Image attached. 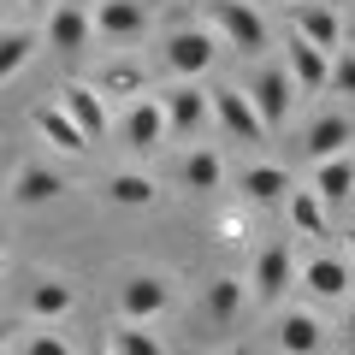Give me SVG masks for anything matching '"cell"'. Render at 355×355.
Wrapping results in <instances>:
<instances>
[{"instance_id":"cell-14","label":"cell","mask_w":355,"mask_h":355,"mask_svg":"<svg viewBox=\"0 0 355 355\" xmlns=\"http://www.w3.org/2000/svg\"><path fill=\"white\" fill-rule=\"evenodd\" d=\"M24 308H30V320H36V326H60V320L77 308V284L60 279V272H42V279L24 291Z\"/></svg>"},{"instance_id":"cell-18","label":"cell","mask_w":355,"mask_h":355,"mask_svg":"<svg viewBox=\"0 0 355 355\" xmlns=\"http://www.w3.org/2000/svg\"><path fill=\"white\" fill-rule=\"evenodd\" d=\"M237 196H243V202H254V207H272V202L291 196V172H284V166L254 160V166H243V172H237Z\"/></svg>"},{"instance_id":"cell-40","label":"cell","mask_w":355,"mask_h":355,"mask_svg":"<svg viewBox=\"0 0 355 355\" xmlns=\"http://www.w3.org/2000/svg\"><path fill=\"white\" fill-rule=\"evenodd\" d=\"M89 355H107V349H89Z\"/></svg>"},{"instance_id":"cell-25","label":"cell","mask_w":355,"mask_h":355,"mask_svg":"<svg viewBox=\"0 0 355 355\" xmlns=\"http://www.w3.org/2000/svg\"><path fill=\"white\" fill-rule=\"evenodd\" d=\"M243 308H249V284L231 279V272H219V279L207 284V320H214V326H231Z\"/></svg>"},{"instance_id":"cell-20","label":"cell","mask_w":355,"mask_h":355,"mask_svg":"<svg viewBox=\"0 0 355 355\" xmlns=\"http://www.w3.org/2000/svg\"><path fill=\"white\" fill-rule=\"evenodd\" d=\"M349 142H355L349 119H343V113H320L314 125H308L302 148H308V160H331V154H349Z\"/></svg>"},{"instance_id":"cell-36","label":"cell","mask_w":355,"mask_h":355,"mask_svg":"<svg viewBox=\"0 0 355 355\" xmlns=\"http://www.w3.org/2000/svg\"><path fill=\"white\" fill-rule=\"evenodd\" d=\"M0 266H6V237H0Z\"/></svg>"},{"instance_id":"cell-11","label":"cell","mask_w":355,"mask_h":355,"mask_svg":"<svg viewBox=\"0 0 355 355\" xmlns=\"http://www.w3.org/2000/svg\"><path fill=\"white\" fill-rule=\"evenodd\" d=\"M291 30L302 42H314L320 53L343 48V6H331V0H291Z\"/></svg>"},{"instance_id":"cell-28","label":"cell","mask_w":355,"mask_h":355,"mask_svg":"<svg viewBox=\"0 0 355 355\" xmlns=\"http://www.w3.org/2000/svg\"><path fill=\"white\" fill-rule=\"evenodd\" d=\"M107 196H113L119 207H154L160 202V184H154L148 172H113L107 178Z\"/></svg>"},{"instance_id":"cell-26","label":"cell","mask_w":355,"mask_h":355,"mask_svg":"<svg viewBox=\"0 0 355 355\" xmlns=\"http://www.w3.org/2000/svg\"><path fill=\"white\" fill-rule=\"evenodd\" d=\"M107 355H166L160 331H148L142 320H119L113 331H107Z\"/></svg>"},{"instance_id":"cell-6","label":"cell","mask_w":355,"mask_h":355,"mask_svg":"<svg viewBox=\"0 0 355 355\" xmlns=\"http://www.w3.org/2000/svg\"><path fill=\"white\" fill-rule=\"evenodd\" d=\"M207 113H214V125L225 130V137H237L243 148H261V142H266V125L254 119L249 95H243L237 83H225V89H207Z\"/></svg>"},{"instance_id":"cell-16","label":"cell","mask_w":355,"mask_h":355,"mask_svg":"<svg viewBox=\"0 0 355 355\" xmlns=\"http://www.w3.org/2000/svg\"><path fill=\"white\" fill-rule=\"evenodd\" d=\"M6 196H12L18 207H48V202L65 196V172H53L48 160H24L12 172V190H6Z\"/></svg>"},{"instance_id":"cell-2","label":"cell","mask_w":355,"mask_h":355,"mask_svg":"<svg viewBox=\"0 0 355 355\" xmlns=\"http://www.w3.org/2000/svg\"><path fill=\"white\" fill-rule=\"evenodd\" d=\"M249 296L261 308H279L284 302V291L296 284V249H291V237H272V243H261L254 249V266H249Z\"/></svg>"},{"instance_id":"cell-31","label":"cell","mask_w":355,"mask_h":355,"mask_svg":"<svg viewBox=\"0 0 355 355\" xmlns=\"http://www.w3.org/2000/svg\"><path fill=\"white\" fill-rule=\"evenodd\" d=\"M219 231H225V243H243V219H237V214L219 219Z\"/></svg>"},{"instance_id":"cell-1","label":"cell","mask_w":355,"mask_h":355,"mask_svg":"<svg viewBox=\"0 0 355 355\" xmlns=\"http://www.w3.org/2000/svg\"><path fill=\"white\" fill-rule=\"evenodd\" d=\"M207 6V30H214L219 48H237L249 53V60H261L266 48H272V30H266L261 6L254 0H202Z\"/></svg>"},{"instance_id":"cell-8","label":"cell","mask_w":355,"mask_h":355,"mask_svg":"<svg viewBox=\"0 0 355 355\" xmlns=\"http://www.w3.org/2000/svg\"><path fill=\"white\" fill-rule=\"evenodd\" d=\"M154 101H160L166 137H202V130L214 125V113H207V89H202V83H172L166 95H154Z\"/></svg>"},{"instance_id":"cell-17","label":"cell","mask_w":355,"mask_h":355,"mask_svg":"<svg viewBox=\"0 0 355 355\" xmlns=\"http://www.w3.org/2000/svg\"><path fill=\"white\" fill-rule=\"evenodd\" d=\"M279 349L284 355H320L326 349V320L314 308H284L279 314Z\"/></svg>"},{"instance_id":"cell-23","label":"cell","mask_w":355,"mask_h":355,"mask_svg":"<svg viewBox=\"0 0 355 355\" xmlns=\"http://www.w3.org/2000/svg\"><path fill=\"white\" fill-rule=\"evenodd\" d=\"M178 184H184L190 196H214L219 184H225V160H219L214 148H190L184 166H178Z\"/></svg>"},{"instance_id":"cell-34","label":"cell","mask_w":355,"mask_h":355,"mask_svg":"<svg viewBox=\"0 0 355 355\" xmlns=\"http://www.w3.org/2000/svg\"><path fill=\"white\" fill-rule=\"evenodd\" d=\"M12 6H48V0H12Z\"/></svg>"},{"instance_id":"cell-9","label":"cell","mask_w":355,"mask_h":355,"mask_svg":"<svg viewBox=\"0 0 355 355\" xmlns=\"http://www.w3.org/2000/svg\"><path fill=\"white\" fill-rule=\"evenodd\" d=\"M53 107H60L65 119H71L77 130H83V142H95V137H107L113 130V113H107V95L95 83H60V95H53Z\"/></svg>"},{"instance_id":"cell-35","label":"cell","mask_w":355,"mask_h":355,"mask_svg":"<svg viewBox=\"0 0 355 355\" xmlns=\"http://www.w3.org/2000/svg\"><path fill=\"white\" fill-rule=\"evenodd\" d=\"M343 331H349V338H355V308H349V326H343Z\"/></svg>"},{"instance_id":"cell-3","label":"cell","mask_w":355,"mask_h":355,"mask_svg":"<svg viewBox=\"0 0 355 355\" xmlns=\"http://www.w3.org/2000/svg\"><path fill=\"white\" fill-rule=\"evenodd\" d=\"M160 48H166V71H172L178 83H196V77L219 60V42H214V30H207V24H178Z\"/></svg>"},{"instance_id":"cell-37","label":"cell","mask_w":355,"mask_h":355,"mask_svg":"<svg viewBox=\"0 0 355 355\" xmlns=\"http://www.w3.org/2000/svg\"><path fill=\"white\" fill-rule=\"evenodd\" d=\"M225 355H249V349H225Z\"/></svg>"},{"instance_id":"cell-30","label":"cell","mask_w":355,"mask_h":355,"mask_svg":"<svg viewBox=\"0 0 355 355\" xmlns=\"http://www.w3.org/2000/svg\"><path fill=\"white\" fill-rule=\"evenodd\" d=\"M24 355H77V349L65 343V331L36 326V331H24Z\"/></svg>"},{"instance_id":"cell-15","label":"cell","mask_w":355,"mask_h":355,"mask_svg":"<svg viewBox=\"0 0 355 355\" xmlns=\"http://www.w3.org/2000/svg\"><path fill=\"white\" fill-rule=\"evenodd\" d=\"M296 284H302L314 302H349V261H331V254H308L296 266Z\"/></svg>"},{"instance_id":"cell-39","label":"cell","mask_w":355,"mask_h":355,"mask_svg":"<svg viewBox=\"0 0 355 355\" xmlns=\"http://www.w3.org/2000/svg\"><path fill=\"white\" fill-rule=\"evenodd\" d=\"M331 6H349V0H331Z\"/></svg>"},{"instance_id":"cell-24","label":"cell","mask_w":355,"mask_h":355,"mask_svg":"<svg viewBox=\"0 0 355 355\" xmlns=\"http://www.w3.org/2000/svg\"><path fill=\"white\" fill-rule=\"evenodd\" d=\"M36 48H42L36 30H24V24H0V83H12V77L24 71L30 60H36Z\"/></svg>"},{"instance_id":"cell-10","label":"cell","mask_w":355,"mask_h":355,"mask_svg":"<svg viewBox=\"0 0 355 355\" xmlns=\"http://www.w3.org/2000/svg\"><path fill=\"white\" fill-rule=\"evenodd\" d=\"M119 142H125L130 154H160L166 148V119H160V101L154 95H137V101L119 113Z\"/></svg>"},{"instance_id":"cell-4","label":"cell","mask_w":355,"mask_h":355,"mask_svg":"<svg viewBox=\"0 0 355 355\" xmlns=\"http://www.w3.org/2000/svg\"><path fill=\"white\" fill-rule=\"evenodd\" d=\"M172 302H178L172 279L154 272V266H142V272H130V279L119 284V320H142V326H154Z\"/></svg>"},{"instance_id":"cell-12","label":"cell","mask_w":355,"mask_h":355,"mask_svg":"<svg viewBox=\"0 0 355 355\" xmlns=\"http://www.w3.org/2000/svg\"><path fill=\"white\" fill-rule=\"evenodd\" d=\"M89 24H95V36L101 42H142L148 36V24H154V12L142 6V0H101L95 12H89Z\"/></svg>"},{"instance_id":"cell-13","label":"cell","mask_w":355,"mask_h":355,"mask_svg":"<svg viewBox=\"0 0 355 355\" xmlns=\"http://www.w3.org/2000/svg\"><path fill=\"white\" fill-rule=\"evenodd\" d=\"M284 77H291V89L296 95H320V89H326V65H331V53H320L314 42H302L291 30V42H284Z\"/></svg>"},{"instance_id":"cell-29","label":"cell","mask_w":355,"mask_h":355,"mask_svg":"<svg viewBox=\"0 0 355 355\" xmlns=\"http://www.w3.org/2000/svg\"><path fill=\"white\" fill-rule=\"evenodd\" d=\"M326 89L331 95H355V48H331V65H326Z\"/></svg>"},{"instance_id":"cell-7","label":"cell","mask_w":355,"mask_h":355,"mask_svg":"<svg viewBox=\"0 0 355 355\" xmlns=\"http://www.w3.org/2000/svg\"><path fill=\"white\" fill-rule=\"evenodd\" d=\"M243 95H249L254 119H261L266 130H279L284 119H291V107H296V89H291V77H284V65H261V71L243 83Z\"/></svg>"},{"instance_id":"cell-5","label":"cell","mask_w":355,"mask_h":355,"mask_svg":"<svg viewBox=\"0 0 355 355\" xmlns=\"http://www.w3.org/2000/svg\"><path fill=\"white\" fill-rule=\"evenodd\" d=\"M36 36L48 42V53H60V60H77V53H89V42H95L89 6H77V0H53V6H48V24H42Z\"/></svg>"},{"instance_id":"cell-27","label":"cell","mask_w":355,"mask_h":355,"mask_svg":"<svg viewBox=\"0 0 355 355\" xmlns=\"http://www.w3.org/2000/svg\"><path fill=\"white\" fill-rule=\"evenodd\" d=\"M284 207H291V225L302 231V237H331V219H326V202H320L314 190H291V196H284Z\"/></svg>"},{"instance_id":"cell-33","label":"cell","mask_w":355,"mask_h":355,"mask_svg":"<svg viewBox=\"0 0 355 355\" xmlns=\"http://www.w3.org/2000/svg\"><path fill=\"white\" fill-rule=\"evenodd\" d=\"M6 343H12V326H0V355H6Z\"/></svg>"},{"instance_id":"cell-19","label":"cell","mask_w":355,"mask_h":355,"mask_svg":"<svg viewBox=\"0 0 355 355\" xmlns=\"http://www.w3.org/2000/svg\"><path fill=\"white\" fill-rule=\"evenodd\" d=\"M30 125H36V137L48 142V148H60V154H83V148H89L83 130H77L53 101H36V107H30Z\"/></svg>"},{"instance_id":"cell-32","label":"cell","mask_w":355,"mask_h":355,"mask_svg":"<svg viewBox=\"0 0 355 355\" xmlns=\"http://www.w3.org/2000/svg\"><path fill=\"white\" fill-rule=\"evenodd\" d=\"M343 249H349V261H355V225H349V231H343Z\"/></svg>"},{"instance_id":"cell-21","label":"cell","mask_w":355,"mask_h":355,"mask_svg":"<svg viewBox=\"0 0 355 355\" xmlns=\"http://www.w3.org/2000/svg\"><path fill=\"white\" fill-rule=\"evenodd\" d=\"M308 190L320 196V202H349L355 196V154H331V160H314V184Z\"/></svg>"},{"instance_id":"cell-38","label":"cell","mask_w":355,"mask_h":355,"mask_svg":"<svg viewBox=\"0 0 355 355\" xmlns=\"http://www.w3.org/2000/svg\"><path fill=\"white\" fill-rule=\"evenodd\" d=\"M6 6H12V0H0V12H6Z\"/></svg>"},{"instance_id":"cell-22","label":"cell","mask_w":355,"mask_h":355,"mask_svg":"<svg viewBox=\"0 0 355 355\" xmlns=\"http://www.w3.org/2000/svg\"><path fill=\"white\" fill-rule=\"evenodd\" d=\"M95 89H101L107 101H137V95H148V71L137 60H107L95 71Z\"/></svg>"}]
</instances>
